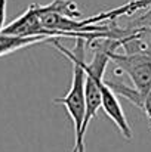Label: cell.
<instances>
[{
    "mask_svg": "<svg viewBox=\"0 0 151 152\" xmlns=\"http://www.w3.org/2000/svg\"><path fill=\"white\" fill-rule=\"evenodd\" d=\"M1 33L7 34V36H18V37H37V36H43V37L55 39L48 30L43 28L40 16H39L34 4H31L21 16L13 19L10 24L4 25Z\"/></svg>",
    "mask_w": 151,
    "mask_h": 152,
    "instance_id": "obj_3",
    "label": "cell"
},
{
    "mask_svg": "<svg viewBox=\"0 0 151 152\" xmlns=\"http://www.w3.org/2000/svg\"><path fill=\"white\" fill-rule=\"evenodd\" d=\"M110 61L116 65V74L124 72L132 86L142 95H148L151 92V50L141 49V50L124 52L117 53L116 50L110 52Z\"/></svg>",
    "mask_w": 151,
    "mask_h": 152,
    "instance_id": "obj_2",
    "label": "cell"
},
{
    "mask_svg": "<svg viewBox=\"0 0 151 152\" xmlns=\"http://www.w3.org/2000/svg\"><path fill=\"white\" fill-rule=\"evenodd\" d=\"M6 21V0H0V33L4 28Z\"/></svg>",
    "mask_w": 151,
    "mask_h": 152,
    "instance_id": "obj_6",
    "label": "cell"
},
{
    "mask_svg": "<svg viewBox=\"0 0 151 152\" xmlns=\"http://www.w3.org/2000/svg\"><path fill=\"white\" fill-rule=\"evenodd\" d=\"M46 40H53L49 37H43V36H37V37H18V36H7L0 33V56H4L7 53L31 46V45H37Z\"/></svg>",
    "mask_w": 151,
    "mask_h": 152,
    "instance_id": "obj_4",
    "label": "cell"
},
{
    "mask_svg": "<svg viewBox=\"0 0 151 152\" xmlns=\"http://www.w3.org/2000/svg\"><path fill=\"white\" fill-rule=\"evenodd\" d=\"M68 59L73 64V83L70 90L65 96L53 99L55 103L64 105L68 117L71 118L74 124V134H76V143L73 152H86L85 151V134H83V121L86 114V98H85V81L86 74L82 68V65L77 62V59L68 56Z\"/></svg>",
    "mask_w": 151,
    "mask_h": 152,
    "instance_id": "obj_1",
    "label": "cell"
},
{
    "mask_svg": "<svg viewBox=\"0 0 151 152\" xmlns=\"http://www.w3.org/2000/svg\"><path fill=\"white\" fill-rule=\"evenodd\" d=\"M139 109L144 111V114H145L147 118L150 120V126H151V92L148 93V95L144 96V99H142V102H141Z\"/></svg>",
    "mask_w": 151,
    "mask_h": 152,
    "instance_id": "obj_5",
    "label": "cell"
}]
</instances>
